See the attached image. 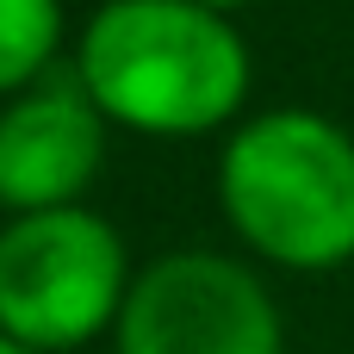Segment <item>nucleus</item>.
I'll use <instances>...</instances> for the list:
<instances>
[{
	"label": "nucleus",
	"instance_id": "nucleus-1",
	"mask_svg": "<svg viewBox=\"0 0 354 354\" xmlns=\"http://www.w3.org/2000/svg\"><path fill=\"white\" fill-rule=\"evenodd\" d=\"M75 81L106 124L143 137H205L243 112L255 68L230 12L199 0H100L81 31Z\"/></svg>",
	"mask_w": 354,
	"mask_h": 354
},
{
	"label": "nucleus",
	"instance_id": "nucleus-6",
	"mask_svg": "<svg viewBox=\"0 0 354 354\" xmlns=\"http://www.w3.org/2000/svg\"><path fill=\"white\" fill-rule=\"evenodd\" d=\"M62 50V0H0V100L37 87Z\"/></svg>",
	"mask_w": 354,
	"mask_h": 354
},
{
	"label": "nucleus",
	"instance_id": "nucleus-2",
	"mask_svg": "<svg viewBox=\"0 0 354 354\" xmlns=\"http://www.w3.org/2000/svg\"><path fill=\"white\" fill-rule=\"evenodd\" d=\"M218 205L261 261L342 268L354 261V137L305 106L243 118L218 156Z\"/></svg>",
	"mask_w": 354,
	"mask_h": 354
},
{
	"label": "nucleus",
	"instance_id": "nucleus-4",
	"mask_svg": "<svg viewBox=\"0 0 354 354\" xmlns=\"http://www.w3.org/2000/svg\"><path fill=\"white\" fill-rule=\"evenodd\" d=\"M118 354H286L274 292L218 249L156 255L118 311Z\"/></svg>",
	"mask_w": 354,
	"mask_h": 354
},
{
	"label": "nucleus",
	"instance_id": "nucleus-8",
	"mask_svg": "<svg viewBox=\"0 0 354 354\" xmlns=\"http://www.w3.org/2000/svg\"><path fill=\"white\" fill-rule=\"evenodd\" d=\"M0 354H37V348H25V342H12V336H0Z\"/></svg>",
	"mask_w": 354,
	"mask_h": 354
},
{
	"label": "nucleus",
	"instance_id": "nucleus-5",
	"mask_svg": "<svg viewBox=\"0 0 354 354\" xmlns=\"http://www.w3.org/2000/svg\"><path fill=\"white\" fill-rule=\"evenodd\" d=\"M106 162V112L81 81H44L0 106V212L81 205Z\"/></svg>",
	"mask_w": 354,
	"mask_h": 354
},
{
	"label": "nucleus",
	"instance_id": "nucleus-7",
	"mask_svg": "<svg viewBox=\"0 0 354 354\" xmlns=\"http://www.w3.org/2000/svg\"><path fill=\"white\" fill-rule=\"evenodd\" d=\"M199 6H212V12H230V19H236V12H243V6H255V0H199Z\"/></svg>",
	"mask_w": 354,
	"mask_h": 354
},
{
	"label": "nucleus",
	"instance_id": "nucleus-3",
	"mask_svg": "<svg viewBox=\"0 0 354 354\" xmlns=\"http://www.w3.org/2000/svg\"><path fill=\"white\" fill-rule=\"evenodd\" d=\"M131 255L112 218L93 205H56L6 218L0 230V336L37 354H68L118 330L131 292Z\"/></svg>",
	"mask_w": 354,
	"mask_h": 354
}]
</instances>
